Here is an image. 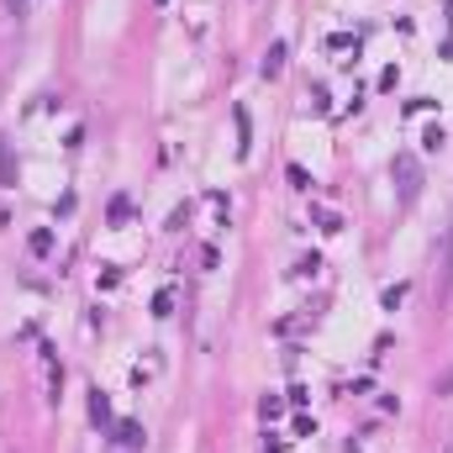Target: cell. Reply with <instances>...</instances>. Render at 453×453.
<instances>
[{
  "label": "cell",
  "mask_w": 453,
  "mask_h": 453,
  "mask_svg": "<svg viewBox=\"0 0 453 453\" xmlns=\"http://www.w3.org/2000/svg\"><path fill=\"white\" fill-rule=\"evenodd\" d=\"M395 169H401V201L411 206L417 201V185H422L417 179V158H395Z\"/></svg>",
  "instance_id": "cell-1"
},
{
  "label": "cell",
  "mask_w": 453,
  "mask_h": 453,
  "mask_svg": "<svg viewBox=\"0 0 453 453\" xmlns=\"http://www.w3.org/2000/svg\"><path fill=\"white\" fill-rule=\"evenodd\" d=\"M285 59H290L285 43H269V53H263V79H275V74L285 69Z\"/></svg>",
  "instance_id": "cell-2"
},
{
  "label": "cell",
  "mask_w": 453,
  "mask_h": 453,
  "mask_svg": "<svg viewBox=\"0 0 453 453\" xmlns=\"http://www.w3.org/2000/svg\"><path fill=\"white\" fill-rule=\"evenodd\" d=\"M116 438L127 443V448H143V427H137V422H121V427H116Z\"/></svg>",
  "instance_id": "cell-3"
},
{
  "label": "cell",
  "mask_w": 453,
  "mask_h": 453,
  "mask_svg": "<svg viewBox=\"0 0 453 453\" xmlns=\"http://www.w3.org/2000/svg\"><path fill=\"white\" fill-rule=\"evenodd\" d=\"M153 316H174V290H158L153 295Z\"/></svg>",
  "instance_id": "cell-4"
},
{
  "label": "cell",
  "mask_w": 453,
  "mask_h": 453,
  "mask_svg": "<svg viewBox=\"0 0 453 453\" xmlns=\"http://www.w3.org/2000/svg\"><path fill=\"white\" fill-rule=\"evenodd\" d=\"M90 417H95V422H111V406H106V395H100V390H90Z\"/></svg>",
  "instance_id": "cell-5"
},
{
  "label": "cell",
  "mask_w": 453,
  "mask_h": 453,
  "mask_svg": "<svg viewBox=\"0 0 453 453\" xmlns=\"http://www.w3.org/2000/svg\"><path fill=\"white\" fill-rule=\"evenodd\" d=\"M26 248H32V253H37V259H43V253H48V248H53V232H48V227H43V232H32V243H26Z\"/></svg>",
  "instance_id": "cell-6"
},
{
  "label": "cell",
  "mask_w": 453,
  "mask_h": 453,
  "mask_svg": "<svg viewBox=\"0 0 453 453\" xmlns=\"http://www.w3.org/2000/svg\"><path fill=\"white\" fill-rule=\"evenodd\" d=\"M285 174H290V185H295V190H311V185H316V179H311V174H306V169H300V164H290Z\"/></svg>",
  "instance_id": "cell-7"
},
{
  "label": "cell",
  "mask_w": 453,
  "mask_h": 453,
  "mask_svg": "<svg viewBox=\"0 0 453 453\" xmlns=\"http://www.w3.org/2000/svg\"><path fill=\"white\" fill-rule=\"evenodd\" d=\"M443 143H448V137H443V127H427V132H422V148H427V153H438Z\"/></svg>",
  "instance_id": "cell-8"
},
{
  "label": "cell",
  "mask_w": 453,
  "mask_h": 453,
  "mask_svg": "<svg viewBox=\"0 0 453 453\" xmlns=\"http://www.w3.org/2000/svg\"><path fill=\"white\" fill-rule=\"evenodd\" d=\"M316 222H322V232H343V222H337V211H327V206L316 211Z\"/></svg>",
  "instance_id": "cell-9"
},
{
  "label": "cell",
  "mask_w": 453,
  "mask_h": 453,
  "mask_svg": "<svg viewBox=\"0 0 453 453\" xmlns=\"http://www.w3.org/2000/svg\"><path fill=\"white\" fill-rule=\"evenodd\" d=\"M401 300H406V285H390V290H385V311H395Z\"/></svg>",
  "instance_id": "cell-10"
},
{
  "label": "cell",
  "mask_w": 453,
  "mask_h": 453,
  "mask_svg": "<svg viewBox=\"0 0 453 453\" xmlns=\"http://www.w3.org/2000/svg\"><path fill=\"white\" fill-rule=\"evenodd\" d=\"M6 11H11L16 22H22V16H26V0H6Z\"/></svg>",
  "instance_id": "cell-11"
},
{
  "label": "cell",
  "mask_w": 453,
  "mask_h": 453,
  "mask_svg": "<svg viewBox=\"0 0 453 453\" xmlns=\"http://www.w3.org/2000/svg\"><path fill=\"white\" fill-rule=\"evenodd\" d=\"M0 179H11V158H6V143H0Z\"/></svg>",
  "instance_id": "cell-12"
},
{
  "label": "cell",
  "mask_w": 453,
  "mask_h": 453,
  "mask_svg": "<svg viewBox=\"0 0 453 453\" xmlns=\"http://www.w3.org/2000/svg\"><path fill=\"white\" fill-rule=\"evenodd\" d=\"M448 48H453V0H448Z\"/></svg>",
  "instance_id": "cell-13"
},
{
  "label": "cell",
  "mask_w": 453,
  "mask_h": 453,
  "mask_svg": "<svg viewBox=\"0 0 453 453\" xmlns=\"http://www.w3.org/2000/svg\"><path fill=\"white\" fill-rule=\"evenodd\" d=\"M443 395H453V369H448V380H443Z\"/></svg>",
  "instance_id": "cell-14"
}]
</instances>
